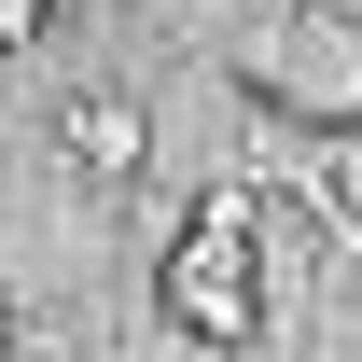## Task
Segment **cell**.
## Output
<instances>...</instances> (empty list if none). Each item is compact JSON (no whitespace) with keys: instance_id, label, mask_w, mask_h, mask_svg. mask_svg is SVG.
<instances>
[{"instance_id":"obj_1","label":"cell","mask_w":362,"mask_h":362,"mask_svg":"<svg viewBox=\"0 0 362 362\" xmlns=\"http://www.w3.org/2000/svg\"><path fill=\"white\" fill-rule=\"evenodd\" d=\"M168 320L195 349H237V334H251V181H223V195L195 209V237L168 251Z\"/></svg>"},{"instance_id":"obj_2","label":"cell","mask_w":362,"mask_h":362,"mask_svg":"<svg viewBox=\"0 0 362 362\" xmlns=\"http://www.w3.org/2000/svg\"><path fill=\"white\" fill-rule=\"evenodd\" d=\"M265 70L279 112H320V126H349L362 112V28H320V14H279V42L251 56Z\"/></svg>"},{"instance_id":"obj_3","label":"cell","mask_w":362,"mask_h":362,"mask_svg":"<svg viewBox=\"0 0 362 362\" xmlns=\"http://www.w3.org/2000/svg\"><path fill=\"white\" fill-rule=\"evenodd\" d=\"M56 153H70V168H98V181H139V153H153V126H139V98L84 84L70 112H56Z\"/></svg>"},{"instance_id":"obj_4","label":"cell","mask_w":362,"mask_h":362,"mask_svg":"<svg viewBox=\"0 0 362 362\" xmlns=\"http://www.w3.org/2000/svg\"><path fill=\"white\" fill-rule=\"evenodd\" d=\"M14 42H42V0H0V56Z\"/></svg>"},{"instance_id":"obj_5","label":"cell","mask_w":362,"mask_h":362,"mask_svg":"<svg viewBox=\"0 0 362 362\" xmlns=\"http://www.w3.org/2000/svg\"><path fill=\"white\" fill-rule=\"evenodd\" d=\"M265 14H334V0H265Z\"/></svg>"},{"instance_id":"obj_6","label":"cell","mask_w":362,"mask_h":362,"mask_svg":"<svg viewBox=\"0 0 362 362\" xmlns=\"http://www.w3.org/2000/svg\"><path fill=\"white\" fill-rule=\"evenodd\" d=\"M0 362H14V307H0Z\"/></svg>"}]
</instances>
